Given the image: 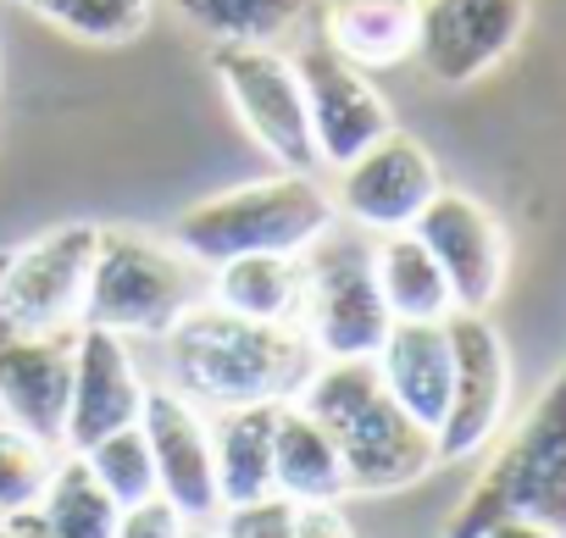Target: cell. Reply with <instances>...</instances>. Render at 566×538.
<instances>
[{"instance_id": "obj_1", "label": "cell", "mask_w": 566, "mask_h": 538, "mask_svg": "<svg viewBox=\"0 0 566 538\" xmlns=\"http://www.w3.org/2000/svg\"><path fill=\"white\" fill-rule=\"evenodd\" d=\"M167 345V389L195 400L200 411L233 405H283L317 367V350L295 323H250L217 312L211 300L189 306Z\"/></svg>"}, {"instance_id": "obj_2", "label": "cell", "mask_w": 566, "mask_h": 538, "mask_svg": "<svg viewBox=\"0 0 566 538\" xmlns=\"http://www.w3.org/2000/svg\"><path fill=\"white\" fill-rule=\"evenodd\" d=\"M295 405L328 428L350 494H400L439 466L433 433L395 405L373 361H317Z\"/></svg>"}, {"instance_id": "obj_3", "label": "cell", "mask_w": 566, "mask_h": 538, "mask_svg": "<svg viewBox=\"0 0 566 538\" xmlns=\"http://www.w3.org/2000/svg\"><path fill=\"white\" fill-rule=\"evenodd\" d=\"M334 222V194L312 172H272L178 211L172 250L195 266H217L233 255H306Z\"/></svg>"}, {"instance_id": "obj_4", "label": "cell", "mask_w": 566, "mask_h": 538, "mask_svg": "<svg viewBox=\"0 0 566 538\" xmlns=\"http://www.w3.org/2000/svg\"><path fill=\"white\" fill-rule=\"evenodd\" d=\"M500 516H533L566 532V367L494 444L478 483L444 521V538H483V527Z\"/></svg>"}, {"instance_id": "obj_5", "label": "cell", "mask_w": 566, "mask_h": 538, "mask_svg": "<svg viewBox=\"0 0 566 538\" xmlns=\"http://www.w3.org/2000/svg\"><path fill=\"white\" fill-rule=\"evenodd\" d=\"M200 300H206V278L195 273L189 255L128 228H101L90 289H84L90 328H106L117 339H167L178 317Z\"/></svg>"}, {"instance_id": "obj_6", "label": "cell", "mask_w": 566, "mask_h": 538, "mask_svg": "<svg viewBox=\"0 0 566 538\" xmlns=\"http://www.w3.org/2000/svg\"><path fill=\"white\" fill-rule=\"evenodd\" d=\"M301 317L295 328L317 350V361H373L384 334L395 328L378 278H373V233L334 222L306 255H301Z\"/></svg>"}, {"instance_id": "obj_7", "label": "cell", "mask_w": 566, "mask_h": 538, "mask_svg": "<svg viewBox=\"0 0 566 538\" xmlns=\"http://www.w3.org/2000/svg\"><path fill=\"white\" fill-rule=\"evenodd\" d=\"M101 222H62L0 250V328L73 334L84 328V289L95 266Z\"/></svg>"}, {"instance_id": "obj_8", "label": "cell", "mask_w": 566, "mask_h": 538, "mask_svg": "<svg viewBox=\"0 0 566 538\" xmlns=\"http://www.w3.org/2000/svg\"><path fill=\"white\" fill-rule=\"evenodd\" d=\"M211 73H217L239 128L277 161V172H317L306 89H301L290 51H277V45H217Z\"/></svg>"}, {"instance_id": "obj_9", "label": "cell", "mask_w": 566, "mask_h": 538, "mask_svg": "<svg viewBox=\"0 0 566 538\" xmlns=\"http://www.w3.org/2000/svg\"><path fill=\"white\" fill-rule=\"evenodd\" d=\"M450 356H455L450 405H444V422L433 433L439 466L483 455L500 439L505 411H511V350H505L500 328L483 312H455L450 317Z\"/></svg>"}, {"instance_id": "obj_10", "label": "cell", "mask_w": 566, "mask_h": 538, "mask_svg": "<svg viewBox=\"0 0 566 538\" xmlns=\"http://www.w3.org/2000/svg\"><path fill=\"white\" fill-rule=\"evenodd\" d=\"M439 189H444V178H439V161L428 156V145L411 139L406 128H389L378 145H367L356 161L339 167L328 194H334L339 222L378 239V233H406Z\"/></svg>"}, {"instance_id": "obj_11", "label": "cell", "mask_w": 566, "mask_h": 538, "mask_svg": "<svg viewBox=\"0 0 566 538\" xmlns=\"http://www.w3.org/2000/svg\"><path fill=\"white\" fill-rule=\"evenodd\" d=\"M411 233L428 244V255L439 261V273L450 284L455 312H483L505 295V273H511V239L505 222L467 189H439L428 200V211L411 222Z\"/></svg>"}, {"instance_id": "obj_12", "label": "cell", "mask_w": 566, "mask_h": 538, "mask_svg": "<svg viewBox=\"0 0 566 538\" xmlns=\"http://www.w3.org/2000/svg\"><path fill=\"white\" fill-rule=\"evenodd\" d=\"M417 62L428 78L461 89L494 73L527 34V0H411Z\"/></svg>"}, {"instance_id": "obj_13", "label": "cell", "mask_w": 566, "mask_h": 538, "mask_svg": "<svg viewBox=\"0 0 566 538\" xmlns=\"http://www.w3.org/2000/svg\"><path fill=\"white\" fill-rule=\"evenodd\" d=\"M295 73L306 89V123H312V145H317V167H345L356 161L367 145H378L395 128V112L384 101V89L345 56H334L317 34L295 51Z\"/></svg>"}, {"instance_id": "obj_14", "label": "cell", "mask_w": 566, "mask_h": 538, "mask_svg": "<svg viewBox=\"0 0 566 538\" xmlns=\"http://www.w3.org/2000/svg\"><path fill=\"white\" fill-rule=\"evenodd\" d=\"M139 433L156 461V494L184 516V521H217V461H211V422L200 416L195 400L178 389H145Z\"/></svg>"}, {"instance_id": "obj_15", "label": "cell", "mask_w": 566, "mask_h": 538, "mask_svg": "<svg viewBox=\"0 0 566 538\" xmlns=\"http://www.w3.org/2000/svg\"><path fill=\"white\" fill-rule=\"evenodd\" d=\"M145 378L139 361L128 356V339L106 334V328H78L73 339V394H67V428H62V450H90L95 439L134 428L145 411Z\"/></svg>"}, {"instance_id": "obj_16", "label": "cell", "mask_w": 566, "mask_h": 538, "mask_svg": "<svg viewBox=\"0 0 566 538\" xmlns=\"http://www.w3.org/2000/svg\"><path fill=\"white\" fill-rule=\"evenodd\" d=\"M73 334H12L0 328V422H12L62 450L73 394Z\"/></svg>"}, {"instance_id": "obj_17", "label": "cell", "mask_w": 566, "mask_h": 538, "mask_svg": "<svg viewBox=\"0 0 566 538\" xmlns=\"http://www.w3.org/2000/svg\"><path fill=\"white\" fill-rule=\"evenodd\" d=\"M384 389L395 394V405L406 416H417L428 433H439L444 405H450V323H395L373 356Z\"/></svg>"}, {"instance_id": "obj_18", "label": "cell", "mask_w": 566, "mask_h": 538, "mask_svg": "<svg viewBox=\"0 0 566 538\" xmlns=\"http://www.w3.org/2000/svg\"><path fill=\"white\" fill-rule=\"evenodd\" d=\"M112 527H117V505L73 450H62L45 494L29 510L0 516V538H112Z\"/></svg>"}, {"instance_id": "obj_19", "label": "cell", "mask_w": 566, "mask_h": 538, "mask_svg": "<svg viewBox=\"0 0 566 538\" xmlns=\"http://www.w3.org/2000/svg\"><path fill=\"white\" fill-rule=\"evenodd\" d=\"M272 494L301 499V505H339L350 494L345 461L317 416H306L295 400L277 411V439H272Z\"/></svg>"}, {"instance_id": "obj_20", "label": "cell", "mask_w": 566, "mask_h": 538, "mask_svg": "<svg viewBox=\"0 0 566 538\" xmlns=\"http://www.w3.org/2000/svg\"><path fill=\"white\" fill-rule=\"evenodd\" d=\"M317 40L361 73L395 67L417 51V12L411 0H328L317 18Z\"/></svg>"}, {"instance_id": "obj_21", "label": "cell", "mask_w": 566, "mask_h": 538, "mask_svg": "<svg viewBox=\"0 0 566 538\" xmlns=\"http://www.w3.org/2000/svg\"><path fill=\"white\" fill-rule=\"evenodd\" d=\"M301 289H306L301 255H233L206 266V300L250 323H295Z\"/></svg>"}, {"instance_id": "obj_22", "label": "cell", "mask_w": 566, "mask_h": 538, "mask_svg": "<svg viewBox=\"0 0 566 538\" xmlns=\"http://www.w3.org/2000/svg\"><path fill=\"white\" fill-rule=\"evenodd\" d=\"M283 405L211 411V461H217V499L222 505H250V499L272 494V439H277Z\"/></svg>"}, {"instance_id": "obj_23", "label": "cell", "mask_w": 566, "mask_h": 538, "mask_svg": "<svg viewBox=\"0 0 566 538\" xmlns=\"http://www.w3.org/2000/svg\"><path fill=\"white\" fill-rule=\"evenodd\" d=\"M373 278H378V295L395 323H450L455 317L439 261L428 255V244L411 228L373 239Z\"/></svg>"}, {"instance_id": "obj_24", "label": "cell", "mask_w": 566, "mask_h": 538, "mask_svg": "<svg viewBox=\"0 0 566 538\" xmlns=\"http://www.w3.org/2000/svg\"><path fill=\"white\" fill-rule=\"evenodd\" d=\"M172 7L211 45H277V51L317 18V0H172Z\"/></svg>"}, {"instance_id": "obj_25", "label": "cell", "mask_w": 566, "mask_h": 538, "mask_svg": "<svg viewBox=\"0 0 566 538\" xmlns=\"http://www.w3.org/2000/svg\"><path fill=\"white\" fill-rule=\"evenodd\" d=\"M217 538H350V521L339 505H301V499H250L217 510Z\"/></svg>"}, {"instance_id": "obj_26", "label": "cell", "mask_w": 566, "mask_h": 538, "mask_svg": "<svg viewBox=\"0 0 566 538\" xmlns=\"http://www.w3.org/2000/svg\"><path fill=\"white\" fill-rule=\"evenodd\" d=\"M78 455H84L90 477L106 488V499H112L117 510L156 499V461H150V444H145L139 422H134V428H117V433H106V439H95V444L78 450Z\"/></svg>"}, {"instance_id": "obj_27", "label": "cell", "mask_w": 566, "mask_h": 538, "mask_svg": "<svg viewBox=\"0 0 566 538\" xmlns=\"http://www.w3.org/2000/svg\"><path fill=\"white\" fill-rule=\"evenodd\" d=\"M34 12L84 45H128L150 23V0H34Z\"/></svg>"}, {"instance_id": "obj_28", "label": "cell", "mask_w": 566, "mask_h": 538, "mask_svg": "<svg viewBox=\"0 0 566 538\" xmlns=\"http://www.w3.org/2000/svg\"><path fill=\"white\" fill-rule=\"evenodd\" d=\"M56 461H62L56 444H45V439H34L12 422H0V516L29 510L45 494Z\"/></svg>"}, {"instance_id": "obj_29", "label": "cell", "mask_w": 566, "mask_h": 538, "mask_svg": "<svg viewBox=\"0 0 566 538\" xmlns=\"http://www.w3.org/2000/svg\"><path fill=\"white\" fill-rule=\"evenodd\" d=\"M112 538H184V516H178V510L156 494V499H145V505L117 510Z\"/></svg>"}, {"instance_id": "obj_30", "label": "cell", "mask_w": 566, "mask_h": 538, "mask_svg": "<svg viewBox=\"0 0 566 538\" xmlns=\"http://www.w3.org/2000/svg\"><path fill=\"white\" fill-rule=\"evenodd\" d=\"M483 538H566V532L549 521H533V516H500L483 527Z\"/></svg>"}, {"instance_id": "obj_31", "label": "cell", "mask_w": 566, "mask_h": 538, "mask_svg": "<svg viewBox=\"0 0 566 538\" xmlns=\"http://www.w3.org/2000/svg\"><path fill=\"white\" fill-rule=\"evenodd\" d=\"M184 538H217V521H184Z\"/></svg>"}, {"instance_id": "obj_32", "label": "cell", "mask_w": 566, "mask_h": 538, "mask_svg": "<svg viewBox=\"0 0 566 538\" xmlns=\"http://www.w3.org/2000/svg\"><path fill=\"white\" fill-rule=\"evenodd\" d=\"M23 7H34V0H23Z\"/></svg>"}]
</instances>
